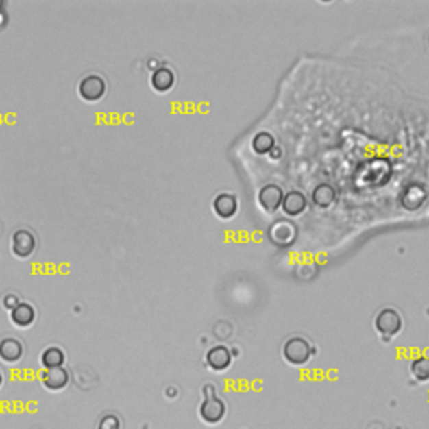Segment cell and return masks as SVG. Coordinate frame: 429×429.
<instances>
[{"instance_id":"cell-2","label":"cell","mask_w":429,"mask_h":429,"mask_svg":"<svg viewBox=\"0 0 429 429\" xmlns=\"http://www.w3.org/2000/svg\"><path fill=\"white\" fill-rule=\"evenodd\" d=\"M312 354H314V347L308 344L307 339L295 336L285 341L284 347H282V356L292 366H304L310 360Z\"/></svg>"},{"instance_id":"cell-11","label":"cell","mask_w":429,"mask_h":429,"mask_svg":"<svg viewBox=\"0 0 429 429\" xmlns=\"http://www.w3.org/2000/svg\"><path fill=\"white\" fill-rule=\"evenodd\" d=\"M236 210H238V199L232 193H220L213 199V212L220 218H232L235 217Z\"/></svg>"},{"instance_id":"cell-3","label":"cell","mask_w":429,"mask_h":429,"mask_svg":"<svg viewBox=\"0 0 429 429\" xmlns=\"http://www.w3.org/2000/svg\"><path fill=\"white\" fill-rule=\"evenodd\" d=\"M402 326H404V322H402L401 314L393 307L379 310L374 319L376 332L382 337H397L401 334Z\"/></svg>"},{"instance_id":"cell-19","label":"cell","mask_w":429,"mask_h":429,"mask_svg":"<svg viewBox=\"0 0 429 429\" xmlns=\"http://www.w3.org/2000/svg\"><path fill=\"white\" fill-rule=\"evenodd\" d=\"M409 199H411V203H409V205L406 206V208H409V210L419 208L421 203L424 201V191L421 190L419 186H411L408 191H406L404 198H402V203H404V205H406V203H408Z\"/></svg>"},{"instance_id":"cell-20","label":"cell","mask_w":429,"mask_h":429,"mask_svg":"<svg viewBox=\"0 0 429 429\" xmlns=\"http://www.w3.org/2000/svg\"><path fill=\"white\" fill-rule=\"evenodd\" d=\"M96 429H123V424L116 414H104L97 423Z\"/></svg>"},{"instance_id":"cell-13","label":"cell","mask_w":429,"mask_h":429,"mask_svg":"<svg viewBox=\"0 0 429 429\" xmlns=\"http://www.w3.org/2000/svg\"><path fill=\"white\" fill-rule=\"evenodd\" d=\"M307 206V199L304 197V193L300 191L292 190L289 191L287 195H284V201H282V208H284V213L289 214V217H297L306 210Z\"/></svg>"},{"instance_id":"cell-10","label":"cell","mask_w":429,"mask_h":429,"mask_svg":"<svg viewBox=\"0 0 429 429\" xmlns=\"http://www.w3.org/2000/svg\"><path fill=\"white\" fill-rule=\"evenodd\" d=\"M295 227L285 220L277 221V223H273L270 227V238L277 245H291V243H293V240H295Z\"/></svg>"},{"instance_id":"cell-14","label":"cell","mask_w":429,"mask_h":429,"mask_svg":"<svg viewBox=\"0 0 429 429\" xmlns=\"http://www.w3.org/2000/svg\"><path fill=\"white\" fill-rule=\"evenodd\" d=\"M175 86V73L169 67H158L151 74V88L156 93H168Z\"/></svg>"},{"instance_id":"cell-23","label":"cell","mask_w":429,"mask_h":429,"mask_svg":"<svg viewBox=\"0 0 429 429\" xmlns=\"http://www.w3.org/2000/svg\"><path fill=\"white\" fill-rule=\"evenodd\" d=\"M2 7H3V2H2V0H0V10H2Z\"/></svg>"},{"instance_id":"cell-18","label":"cell","mask_w":429,"mask_h":429,"mask_svg":"<svg viewBox=\"0 0 429 429\" xmlns=\"http://www.w3.org/2000/svg\"><path fill=\"white\" fill-rule=\"evenodd\" d=\"M252 148H254L255 153L267 154L275 148V139H273L272 134L263 131V133L255 134L254 139H252Z\"/></svg>"},{"instance_id":"cell-21","label":"cell","mask_w":429,"mask_h":429,"mask_svg":"<svg viewBox=\"0 0 429 429\" xmlns=\"http://www.w3.org/2000/svg\"><path fill=\"white\" fill-rule=\"evenodd\" d=\"M2 304H3V307L7 308V310H14V308H16L19 304H21V300H19V297L16 295V293H7V295L3 297Z\"/></svg>"},{"instance_id":"cell-6","label":"cell","mask_w":429,"mask_h":429,"mask_svg":"<svg viewBox=\"0 0 429 429\" xmlns=\"http://www.w3.org/2000/svg\"><path fill=\"white\" fill-rule=\"evenodd\" d=\"M71 381V374L67 369L62 367H54V369H44L40 372V382L46 387L47 391L52 393H59V391L66 389L67 384Z\"/></svg>"},{"instance_id":"cell-8","label":"cell","mask_w":429,"mask_h":429,"mask_svg":"<svg viewBox=\"0 0 429 429\" xmlns=\"http://www.w3.org/2000/svg\"><path fill=\"white\" fill-rule=\"evenodd\" d=\"M206 364L214 372H223L232 366V352L225 345H214L206 352Z\"/></svg>"},{"instance_id":"cell-7","label":"cell","mask_w":429,"mask_h":429,"mask_svg":"<svg viewBox=\"0 0 429 429\" xmlns=\"http://www.w3.org/2000/svg\"><path fill=\"white\" fill-rule=\"evenodd\" d=\"M284 201V191L277 184H267L258 191V203L267 213H275Z\"/></svg>"},{"instance_id":"cell-1","label":"cell","mask_w":429,"mask_h":429,"mask_svg":"<svg viewBox=\"0 0 429 429\" xmlns=\"http://www.w3.org/2000/svg\"><path fill=\"white\" fill-rule=\"evenodd\" d=\"M199 417L208 424H218L227 414V404L214 394L213 386H205V399L199 404Z\"/></svg>"},{"instance_id":"cell-5","label":"cell","mask_w":429,"mask_h":429,"mask_svg":"<svg viewBox=\"0 0 429 429\" xmlns=\"http://www.w3.org/2000/svg\"><path fill=\"white\" fill-rule=\"evenodd\" d=\"M10 242H12V245H10L12 254L16 255L17 258L32 257L37 247L36 235H34L31 230H27V228H19V230L14 232Z\"/></svg>"},{"instance_id":"cell-4","label":"cell","mask_w":429,"mask_h":429,"mask_svg":"<svg viewBox=\"0 0 429 429\" xmlns=\"http://www.w3.org/2000/svg\"><path fill=\"white\" fill-rule=\"evenodd\" d=\"M106 89V81L99 74H88V76H84L79 81L77 86L79 96L84 101H88V103H97L99 99H103Z\"/></svg>"},{"instance_id":"cell-9","label":"cell","mask_w":429,"mask_h":429,"mask_svg":"<svg viewBox=\"0 0 429 429\" xmlns=\"http://www.w3.org/2000/svg\"><path fill=\"white\" fill-rule=\"evenodd\" d=\"M24 356V345L16 337H5L0 341V360L5 364H17Z\"/></svg>"},{"instance_id":"cell-12","label":"cell","mask_w":429,"mask_h":429,"mask_svg":"<svg viewBox=\"0 0 429 429\" xmlns=\"http://www.w3.org/2000/svg\"><path fill=\"white\" fill-rule=\"evenodd\" d=\"M36 308L27 302H21L14 310H10V321H12L14 326L21 327V329L31 327L36 322Z\"/></svg>"},{"instance_id":"cell-16","label":"cell","mask_w":429,"mask_h":429,"mask_svg":"<svg viewBox=\"0 0 429 429\" xmlns=\"http://www.w3.org/2000/svg\"><path fill=\"white\" fill-rule=\"evenodd\" d=\"M312 201L317 206H322V208H327L329 205H332L336 201V190H334L330 184H319L317 188L312 193Z\"/></svg>"},{"instance_id":"cell-15","label":"cell","mask_w":429,"mask_h":429,"mask_svg":"<svg viewBox=\"0 0 429 429\" xmlns=\"http://www.w3.org/2000/svg\"><path fill=\"white\" fill-rule=\"evenodd\" d=\"M64 360H66V354L58 345H51V347L44 349V352L40 354V364H42L44 369L62 367Z\"/></svg>"},{"instance_id":"cell-22","label":"cell","mask_w":429,"mask_h":429,"mask_svg":"<svg viewBox=\"0 0 429 429\" xmlns=\"http://www.w3.org/2000/svg\"><path fill=\"white\" fill-rule=\"evenodd\" d=\"M2 386H3V372L0 371V387H2Z\"/></svg>"},{"instance_id":"cell-17","label":"cell","mask_w":429,"mask_h":429,"mask_svg":"<svg viewBox=\"0 0 429 429\" xmlns=\"http://www.w3.org/2000/svg\"><path fill=\"white\" fill-rule=\"evenodd\" d=\"M409 371H411L413 378L419 382L429 381V356H419L414 357L409 364Z\"/></svg>"}]
</instances>
